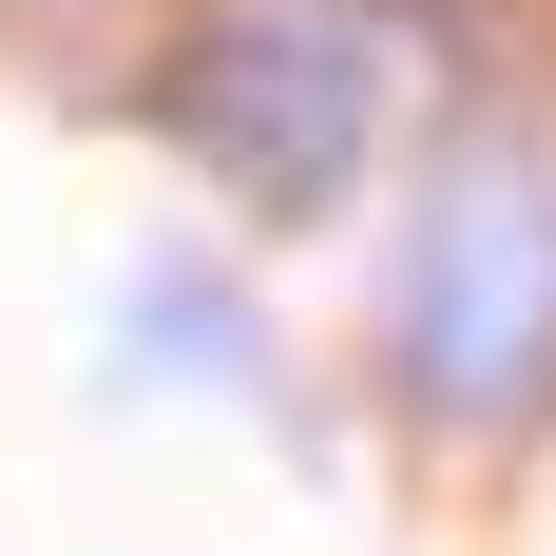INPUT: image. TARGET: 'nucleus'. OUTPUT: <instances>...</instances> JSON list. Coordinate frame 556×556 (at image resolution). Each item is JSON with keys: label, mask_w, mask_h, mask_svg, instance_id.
Segmentation results:
<instances>
[{"label": "nucleus", "mask_w": 556, "mask_h": 556, "mask_svg": "<svg viewBox=\"0 0 556 556\" xmlns=\"http://www.w3.org/2000/svg\"><path fill=\"white\" fill-rule=\"evenodd\" d=\"M154 135L192 173H212L230 212H345L365 192V135H384V39L365 20H327V0H230V20H192V39L154 58Z\"/></svg>", "instance_id": "obj_1"}, {"label": "nucleus", "mask_w": 556, "mask_h": 556, "mask_svg": "<svg viewBox=\"0 0 556 556\" xmlns=\"http://www.w3.org/2000/svg\"><path fill=\"white\" fill-rule=\"evenodd\" d=\"M115 365H173V384L269 403V307H230V269H135V307H115Z\"/></svg>", "instance_id": "obj_2"}]
</instances>
